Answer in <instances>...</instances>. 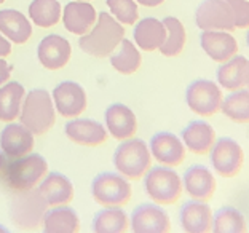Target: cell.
Masks as SVG:
<instances>
[{"instance_id":"6da1fadb","label":"cell","mask_w":249,"mask_h":233,"mask_svg":"<svg viewBox=\"0 0 249 233\" xmlns=\"http://www.w3.org/2000/svg\"><path fill=\"white\" fill-rule=\"evenodd\" d=\"M124 38L123 26L114 19L109 13H99L98 22L91 32H87L85 36H80L78 45L83 53H87L94 58H107L114 53V50L120 45Z\"/></svg>"},{"instance_id":"7a4b0ae2","label":"cell","mask_w":249,"mask_h":233,"mask_svg":"<svg viewBox=\"0 0 249 233\" xmlns=\"http://www.w3.org/2000/svg\"><path fill=\"white\" fill-rule=\"evenodd\" d=\"M56 112L52 96L47 90L36 88L24 98L21 109V123L32 134H45L54 125Z\"/></svg>"},{"instance_id":"3957f363","label":"cell","mask_w":249,"mask_h":233,"mask_svg":"<svg viewBox=\"0 0 249 233\" xmlns=\"http://www.w3.org/2000/svg\"><path fill=\"white\" fill-rule=\"evenodd\" d=\"M152 163L150 149L142 139H124L114 153V164L117 171L126 179H141L149 171Z\"/></svg>"},{"instance_id":"277c9868","label":"cell","mask_w":249,"mask_h":233,"mask_svg":"<svg viewBox=\"0 0 249 233\" xmlns=\"http://www.w3.org/2000/svg\"><path fill=\"white\" fill-rule=\"evenodd\" d=\"M48 173L47 160L40 153H29V155L18 157V160L5 164L3 176L7 184L15 190H29L38 184V180Z\"/></svg>"},{"instance_id":"5b68a950","label":"cell","mask_w":249,"mask_h":233,"mask_svg":"<svg viewBox=\"0 0 249 233\" xmlns=\"http://www.w3.org/2000/svg\"><path fill=\"white\" fill-rule=\"evenodd\" d=\"M144 189L157 204H173L182 195V179L171 166H155L144 174Z\"/></svg>"},{"instance_id":"8992f818","label":"cell","mask_w":249,"mask_h":233,"mask_svg":"<svg viewBox=\"0 0 249 233\" xmlns=\"http://www.w3.org/2000/svg\"><path fill=\"white\" fill-rule=\"evenodd\" d=\"M47 201L40 195V192L34 190H19L18 195L11 198L10 203V217L11 220L22 227V229H36L43 220L47 213Z\"/></svg>"},{"instance_id":"52a82bcc","label":"cell","mask_w":249,"mask_h":233,"mask_svg":"<svg viewBox=\"0 0 249 233\" xmlns=\"http://www.w3.org/2000/svg\"><path fill=\"white\" fill-rule=\"evenodd\" d=\"M187 106L192 112L201 117H213L220 112L224 94L219 83L206 78H198L187 87L185 91Z\"/></svg>"},{"instance_id":"ba28073f","label":"cell","mask_w":249,"mask_h":233,"mask_svg":"<svg viewBox=\"0 0 249 233\" xmlns=\"http://www.w3.org/2000/svg\"><path fill=\"white\" fill-rule=\"evenodd\" d=\"M91 195L104 206H122L131 200V185L120 174L101 173L93 179Z\"/></svg>"},{"instance_id":"9c48e42d","label":"cell","mask_w":249,"mask_h":233,"mask_svg":"<svg viewBox=\"0 0 249 233\" xmlns=\"http://www.w3.org/2000/svg\"><path fill=\"white\" fill-rule=\"evenodd\" d=\"M211 164L219 176L222 178H235L238 176L243 163H245V152L243 147L231 138H219L209 150Z\"/></svg>"},{"instance_id":"30bf717a","label":"cell","mask_w":249,"mask_h":233,"mask_svg":"<svg viewBox=\"0 0 249 233\" xmlns=\"http://www.w3.org/2000/svg\"><path fill=\"white\" fill-rule=\"evenodd\" d=\"M201 31H235V15L227 0H203L195 11Z\"/></svg>"},{"instance_id":"8fae6325","label":"cell","mask_w":249,"mask_h":233,"mask_svg":"<svg viewBox=\"0 0 249 233\" xmlns=\"http://www.w3.org/2000/svg\"><path fill=\"white\" fill-rule=\"evenodd\" d=\"M131 230L134 233H166L171 230V220L158 204H139L131 214Z\"/></svg>"},{"instance_id":"7c38bea8","label":"cell","mask_w":249,"mask_h":233,"mask_svg":"<svg viewBox=\"0 0 249 233\" xmlns=\"http://www.w3.org/2000/svg\"><path fill=\"white\" fill-rule=\"evenodd\" d=\"M150 153L165 166H179L185 160V145L176 134L161 131L150 139Z\"/></svg>"},{"instance_id":"4fadbf2b","label":"cell","mask_w":249,"mask_h":233,"mask_svg":"<svg viewBox=\"0 0 249 233\" xmlns=\"http://www.w3.org/2000/svg\"><path fill=\"white\" fill-rule=\"evenodd\" d=\"M200 45L209 58L219 64L238 54V42L229 31H203Z\"/></svg>"},{"instance_id":"5bb4252c","label":"cell","mask_w":249,"mask_h":233,"mask_svg":"<svg viewBox=\"0 0 249 233\" xmlns=\"http://www.w3.org/2000/svg\"><path fill=\"white\" fill-rule=\"evenodd\" d=\"M54 106L62 117H77L87 109V93L75 82H61L53 90Z\"/></svg>"},{"instance_id":"9a60e30c","label":"cell","mask_w":249,"mask_h":233,"mask_svg":"<svg viewBox=\"0 0 249 233\" xmlns=\"http://www.w3.org/2000/svg\"><path fill=\"white\" fill-rule=\"evenodd\" d=\"M72 48L71 43L58 34L47 36L38 43L37 56L40 64L48 71H58L64 67L71 59Z\"/></svg>"},{"instance_id":"2e32d148","label":"cell","mask_w":249,"mask_h":233,"mask_svg":"<svg viewBox=\"0 0 249 233\" xmlns=\"http://www.w3.org/2000/svg\"><path fill=\"white\" fill-rule=\"evenodd\" d=\"M213 209L206 201H187L179 213L180 227L187 233H208L213 230Z\"/></svg>"},{"instance_id":"e0dca14e","label":"cell","mask_w":249,"mask_h":233,"mask_svg":"<svg viewBox=\"0 0 249 233\" xmlns=\"http://www.w3.org/2000/svg\"><path fill=\"white\" fill-rule=\"evenodd\" d=\"M182 187L194 200L208 201L216 192V178L203 164H194L185 171L182 178Z\"/></svg>"},{"instance_id":"ac0fdd59","label":"cell","mask_w":249,"mask_h":233,"mask_svg":"<svg viewBox=\"0 0 249 233\" xmlns=\"http://www.w3.org/2000/svg\"><path fill=\"white\" fill-rule=\"evenodd\" d=\"M104 118L110 136L118 141L134 138L136 131H138V120H136L134 112L120 102L109 106Z\"/></svg>"},{"instance_id":"d6986e66","label":"cell","mask_w":249,"mask_h":233,"mask_svg":"<svg viewBox=\"0 0 249 233\" xmlns=\"http://www.w3.org/2000/svg\"><path fill=\"white\" fill-rule=\"evenodd\" d=\"M32 136L22 123H10L0 133V147L8 158L22 157L34 149Z\"/></svg>"},{"instance_id":"ffe728a7","label":"cell","mask_w":249,"mask_h":233,"mask_svg":"<svg viewBox=\"0 0 249 233\" xmlns=\"http://www.w3.org/2000/svg\"><path fill=\"white\" fill-rule=\"evenodd\" d=\"M182 142L187 150L196 155H206L216 142V131L208 122H190L182 129Z\"/></svg>"},{"instance_id":"44dd1931","label":"cell","mask_w":249,"mask_h":233,"mask_svg":"<svg viewBox=\"0 0 249 233\" xmlns=\"http://www.w3.org/2000/svg\"><path fill=\"white\" fill-rule=\"evenodd\" d=\"M66 136L71 141L77 142L80 145L94 147L99 145L107 139L106 128L99 122L89 120V118H78L66 123Z\"/></svg>"},{"instance_id":"7402d4cb","label":"cell","mask_w":249,"mask_h":233,"mask_svg":"<svg viewBox=\"0 0 249 233\" xmlns=\"http://www.w3.org/2000/svg\"><path fill=\"white\" fill-rule=\"evenodd\" d=\"M62 22L69 32L75 36H85L96 22V10L93 5L83 2H69L64 8Z\"/></svg>"},{"instance_id":"603a6c76","label":"cell","mask_w":249,"mask_h":233,"mask_svg":"<svg viewBox=\"0 0 249 233\" xmlns=\"http://www.w3.org/2000/svg\"><path fill=\"white\" fill-rule=\"evenodd\" d=\"M248 66H249V59L238 54H235L233 58L222 62L216 72L219 87H222L224 90H229V91L245 88Z\"/></svg>"},{"instance_id":"cb8c5ba5","label":"cell","mask_w":249,"mask_h":233,"mask_svg":"<svg viewBox=\"0 0 249 233\" xmlns=\"http://www.w3.org/2000/svg\"><path fill=\"white\" fill-rule=\"evenodd\" d=\"M38 192L45 198L48 206H58L72 201L73 198V185L64 174L50 173L43 182L38 185Z\"/></svg>"},{"instance_id":"d4e9b609","label":"cell","mask_w":249,"mask_h":233,"mask_svg":"<svg viewBox=\"0 0 249 233\" xmlns=\"http://www.w3.org/2000/svg\"><path fill=\"white\" fill-rule=\"evenodd\" d=\"M134 42L144 51L158 50L166 38V27L157 18H144L134 26Z\"/></svg>"},{"instance_id":"484cf974","label":"cell","mask_w":249,"mask_h":233,"mask_svg":"<svg viewBox=\"0 0 249 233\" xmlns=\"http://www.w3.org/2000/svg\"><path fill=\"white\" fill-rule=\"evenodd\" d=\"M0 32L15 43H26L32 36V26L18 10L0 11Z\"/></svg>"},{"instance_id":"4316f807","label":"cell","mask_w":249,"mask_h":233,"mask_svg":"<svg viewBox=\"0 0 249 233\" xmlns=\"http://www.w3.org/2000/svg\"><path fill=\"white\" fill-rule=\"evenodd\" d=\"M80 229L77 213L67 206H54L43 215L45 233H75Z\"/></svg>"},{"instance_id":"83f0119b","label":"cell","mask_w":249,"mask_h":233,"mask_svg":"<svg viewBox=\"0 0 249 233\" xmlns=\"http://www.w3.org/2000/svg\"><path fill=\"white\" fill-rule=\"evenodd\" d=\"M24 99V87L19 82L3 83L0 88V120L13 122L21 112V102Z\"/></svg>"},{"instance_id":"f1b7e54d","label":"cell","mask_w":249,"mask_h":233,"mask_svg":"<svg viewBox=\"0 0 249 233\" xmlns=\"http://www.w3.org/2000/svg\"><path fill=\"white\" fill-rule=\"evenodd\" d=\"M220 112L224 113L229 120L248 125L249 123V90L240 88L235 91H230L227 98H224Z\"/></svg>"},{"instance_id":"f546056e","label":"cell","mask_w":249,"mask_h":233,"mask_svg":"<svg viewBox=\"0 0 249 233\" xmlns=\"http://www.w3.org/2000/svg\"><path fill=\"white\" fill-rule=\"evenodd\" d=\"M128 229V215L123 209L107 206L96 213L93 219V232L96 233H123Z\"/></svg>"},{"instance_id":"4dcf8cb0","label":"cell","mask_w":249,"mask_h":233,"mask_svg":"<svg viewBox=\"0 0 249 233\" xmlns=\"http://www.w3.org/2000/svg\"><path fill=\"white\" fill-rule=\"evenodd\" d=\"M141 62H142V58H141L139 50L134 47L131 40L128 38H123L120 42V47H118L117 53H114L110 56V64L112 67L123 73V75H131V73L138 72V69L141 67Z\"/></svg>"},{"instance_id":"1f68e13d","label":"cell","mask_w":249,"mask_h":233,"mask_svg":"<svg viewBox=\"0 0 249 233\" xmlns=\"http://www.w3.org/2000/svg\"><path fill=\"white\" fill-rule=\"evenodd\" d=\"M163 24L166 27V38L158 50H160V53L163 56H166V58L179 56L182 53V50L185 47V40H187L185 27L182 26V22L178 18H174V16H166V18L163 19Z\"/></svg>"},{"instance_id":"d6a6232c","label":"cell","mask_w":249,"mask_h":233,"mask_svg":"<svg viewBox=\"0 0 249 233\" xmlns=\"http://www.w3.org/2000/svg\"><path fill=\"white\" fill-rule=\"evenodd\" d=\"M216 233H245L248 222L245 215L233 206H224L213 215V230Z\"/></svg>"},{"instance_id":"836d02e7","label":"cell","mask_w":249,"mask_h":233,"mask_svg":"<svg viewBox=\"0 0 249 233\" xmlns=\"http://www.w3.org/2000/svg\"><path fill=\"white\" fill-rule=\"evenodd\" d=\"M29 16L38 27H52L61 18V3L58 0H32Z\"/></svg>"},{"instance_id":"e575fe53","label":"cell","mask_w":249,"mask_h":233,"mask_svg":"<svg viewBox=\"0 0 249 233\" xmlns=\"http://www.w3.org/2000/svg\"><path fill=\"white\" fill-rule=\"evenodd\" d=\"M110 13L122 24H134L138 22L139 11L134 0H106Z\"/></svg>"},{"instance_id":"d590c367","label":"cell","mask_w":249,"mask_h":233,"mask_svg":"<svg viewBox=\"0 0 249 233\" xmlns=\"http://www.w3.org/2000/svg\"><path fill=\"white\" fill-rule=\"evenodd\" d=\"M235 15L236 29H248L249 27V0H227Z\"/></svg>"},{"instance_id":"8d00e7d4","label":"cell","mask_w":249,"mask_h":233,"mask_svg":"<svg viewBox=\"0 0 249 233\" xmlns=\"http://www.w3.org/2000/svg\"><path fill=\"white\" fill-rule=\"evenodd\" d=\"M10 75H11V66L5 59L0 58V87H2L3 83H7Z\"/></svg>"},{"instance_id":"74e56055","label":"cell","mask_w":249,"mask_h":233,"mask_svg":"<svg viewBox=\"0 0 249 233\" xmlns=\"http://www.w3.org/2000/svg\"><path fill=\"white\" fill-rule=\"evenodd\" d=\"M11 53V45L5 37L0 36V58H5Z\"/></svg>"},{"instance_id":"f35d334b","label":"cell","mask_w":249,"mask_h":233,"mask_svg":"<svg viewBox=\"0 0 249 233\" xmlns=\"http://www.w3.org/2000/svg\"><path fill=\"white\" fill-rule=\"evenodd\" d=\"M138 3L141 5H144V7H150V8H154V7H158V5H161L165 0H136Z\"/></svg>"},{"instance_id":"ab89813d","label":"cell","mask_w":249,"mask_h":233,"mask_svg":"<svg viewBox=\"0 0 249 233\" xmlns=\"http://www.w3.org/2000/svg\"><path fill=\"white\" fill-rule=\"evenodd\" d=\"M5 164H7V161H5V155L2 152H0V173L3 171V168H5Z\"/></svg>"},{"instance_id":"60d3db41","label":"cell","mask_w":249,"mask_h":233,"mask_svg":"<svg viewBox=\"0 0 249 233\" xmlns=\"http://www.w3.org/2000/svg\"><path fill=\"white\" fill-rule=\"evenodd\" d=\"M246 88L249 90V66H248V75H246Z\"/></svg>"},{"instance_id":"b9f144b4","label":"cell","mask_w":249,"mask_h":233,"mask_svg":"<svg viewBox=\"0 0 249 233\" xmlns=\"http://www.w3.org/2000/svg\"><path fill=\"white\" fill-rule=\"evenodd\" d=\"M246 43H248V48H249V27H248V34H246Z\"/></svg>"},{"instance_id":"7bdbcfd3","label":"cell","mask_w":249,"mask_h":233,"mask_svg":"<svg viewBox=\"0 0 249 233\" xmlns=\"http://www.w3.org/2000/svg\"><path fill=\"white\" fill-rule=\"evenodd\" d=\"M5 2V0H0V3H3Z\"/></svg>"},{"instance_id":"ee69618b","label":"cell","mask_w":249,"mask_h":233,"mask_svg":"<svg viewBox=\"0 0 249 233\" xmlns=\"http://www.w3.org/2000/svg\"><path fill=\"white\" fill-rule=\"evenodd\" d=\"M0 232H5V229H0Z\"/></svg>"}]
</instances>
